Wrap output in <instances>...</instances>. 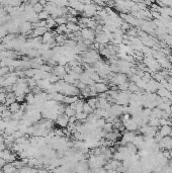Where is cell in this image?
Returning <instances> with one entry per match:
<instances>
[{
    "label": "cell",
    "instance_id": "cell-1",
    "mask_svg": "<svg viewBox=\"0 0 172 173\" xmlns=\"http://www.w3.org/2000/svg\"><path fill=\"white\" fill-rule=\"evenodd\" d=\"M83 16L85 17H93L97 14V5L94 3H88L84 4V9L82 11Z\"/></svg>",
    "mask_w": 172,
    "mask_h": 173
},
{
    "label": "cell",
    "instance_id": "cell-2",
    "mask_svg": "<svg viewBox=\"0 0 172 173\" xmlns=\"http://www.w3.org/2000/svg\"><path fill=\"white\" fill-rule=\"evenodd\" d=\"M80 35L83 40H90L94 42L95 40V31L89 27H83L80 29Z\"/></svg>",
    "mask_w": 172,
    "mask_h": 173
},
{
    "label": "cell",
    "instance_id": "cell-3",
    "mask_svg": "<svg viewBox=\"0 0 172 173\" xmlns=\"http://www.w3.org/2000/svg\"><path fill=\"white\" fill-rule=\"evenodd\" d=\"M33 23L29 20H25V21H22V22L19 25V31L22 33L23 35H29L33 31Z\"/></svg>",
    "mask_w": 172,
    "mask_h": 173
},
{
    "label": "cell",
    "instance_id": "cell-4",
    "mask_svg": "<svg viewBox=\"0 0 172 173\" xmlns=\"http://www.w3.org/2000/svg\"><path fill=\"white\" fill-rule=\"evenodd\" d=\"M56 122V124L58 125L60 128L64 129V128H67V126H68L69 124V116H67L65 113H62V114H60L57 118V120L55 121Z\"/></svg>",
    "mask_w": 172,
    "mask_h": 173
},
{
    "label": "cell",
    "instance_id": "cell-5",
    "mask_svg": "<svg viewBox=\"0 0 172 173\" xmlns=\"http://www.w3.org/2000/svg\"><path fill=\"white\" fill-rule=\"evenodd\" d=\"M53 73H54V74H56L60 79H63V77L67 74V71H66L65 66L58 64L56 67H55V68H53Z\"/></svg>",
    "mask_w": 172,
    "mask_h": 173
},
{
    "label": "cell",
    "instance_id": "cell-6",
    "mask_svg": "<svg viewBox=\"0 0 172 173\" xmlns=\"http://www.w3.org/2000/svg\"><path fill=\"white\" fill-rule=\"evenodd\" d=\"M109 40H110L109 35H107L106 33H104L103 31H102V33H97V35H95V40H94V41L101 44V45H104V44L108 43Z\"/></svg>",
    "mask_w": 172,
    "mask_h": 173
},
{
    "label": "cell",
    "instance_id": "cell-7",
    "mask_svg": "<svg viewBox=\"0 0 172 173\" xmlns=\"http://www.w3.org/2000/svg\"><path fill=\"white\" fill-rule=\"evenodd\" d=\"M159 133L162 137H165V136L172 137V126H169V125L161 126V129L159 130Z\"/></svg>",
    "mask_w": 172,
    "mask_h": 173
},
{
    "label": "cell",
    "instance_id": "cell-8",
    "mask_svg": "<svg viewBox=\"0 0 172 173\" xmlns=\"http://www.w3.org/2000/svg\"><path fill=\"white\" fill-rule=\"evenodd\" d=\"M67 29L68 33H77L81 29V27H79L78 22H73V21H68L67 22Z\"/></svg>",
    "mask_w": 172,
    "mask_h": 173
},
{
    "label": "cell",
    "instance_id": "cell-9",
    "mask_svg": "<svg viewBox=\"0 0 172 173\" xmlns=\"http://www.w3.org/2000/svg\"><path fill=\"white\" fill-rule=\"evenodd\" d=\"M94 87H95L97 93H102V92H106L108 90V85L104 82H96L94 84Z\"/></svg>",
    "mask_w": 172,
    "mask_h": 173
},
{
    "label": "cell",
    "instance_id": "cell-10",
    "mask_svg": "<svg viewBox=\"0 0 172 173\" xmlns=\"http://www.w3.org/2000/svg\"><path fill=\"white\" fill-rule=\"evenodd\" d=\"M78 99H79V96H77V95H74V96H68V95H65L63 103L66 104V105H69V104H71V103L77 101Z\"/></svg>",
    "mask_w": 172,
    "mask_h": 173
},
{
    "label": "cell",
    "instance_id": "cell-11",
    "mask_svg": "<svg viewBox=\"0 0 172 173\" xmlns=\"http://www.w3.org/2000/svg\"><path fill=\"white\" fill-rule=\"evenodd\" d=\"M67 40H68V35H64V33H58V35L55 37V41H56V43L59 44V45L64 44Z\"/></svg>",
    "mask_w": 172,
    "mask_h": 173
},
{
    "label": "cell",
    "instance_id": "cell-12",
    "mask_svg": "<svg viewBox=\"0 0 172 173\" xmlns=\"http://www.w3.org/2000/svg\"><path fill=\"white\" fill-rule=\"evenodd\" d=\"M35 93L29 92L25 94V102H27V104H35Z\"/></svg>",
    "mask_w": 172,
    "mask_h": 173
},
{
    "label": "cell",
    "instance_id": "cell-13",
    "mask_svg": "<svg viewBox=\"0 0 172 173\" xmlns=\"http://www.w3.org/2000/svg\"><path fill=\"white\" fill-rule=\"evenodd\" d=\"M75 116H76V119H77L78 122L84 123V122H86V119H87V116H88V113L84 112V111H81V112H77L76 114H75Z\"/></svg>",
    "mask_w": 172,
    "mask_h": 173
},
{
    "label": "cell",
    "instance_id": "cell-14",
    "mask_svg": "<svg viewBox=\"0 0 172 173\" xmlns=\"http://www.w3.org/2000/svg\"><path fill=\"white\" fill-rule=\"evenodd\" d=\"M37 16H39V20H46V19H48L49 17L51 16V14L49 13V11H47L46 9H44L43 11L37 13Z\"/></svg>",
    "mask_w": 172,
    "mask_h": 173
},
{
    "label": "cell",
    "instance_id": "cell-15",
    "mask_svg": "<svg viewBox=\"0 0 172 173\" xmlns=\"http://www.w3.org/2000/svg\"><path fill=\"white\" fill-rule=\"evenodd\" d=\"M88 104L92 107L93 109L97 108V105H98V98L96 97H88V100H87Z\"/></svg>",
    "mask_w": 172,
    "mask_h": 173
},
{
    "label": "cell",
    "instance_id": "cell-16",
    "mask_svg": "<svg viewBox=\"0 0 172 173\" xmlns=\"http://www.w3.org/2000/svg\"><path fill=\"white\" fill-rule=\"evenodd\" d=\"M46 21H47V27H48V29H53V27H56L57 22H56V19H55L54 17L50 16L48 19H46Z\"/></svg>",
    "mask_w": 172,
    "mask_h": 173
},
{
    "label": "cell",
    "instance_id": "cell-17",
    "mask_svg": "<svg viewBox=\"0 0 172 173\" xmlns=\"http://www.w3.org/2000/svg\"><path fill=\"white\" fill-rule=\"evenodd\" d=\"M64 113L67 115V116H69V118H70V116H73V115L76 114V111H75V109H73L70 105H66V106H65Z\"/></svg>",
    "mask_w": 172,
    "mask_h": 173
},
{
    "label": "cell",
    "instance_id": "cell-18",
    "mask_svg": "<svg viewBox=\"0 0 172 173\" xmlns=\"http://www.w3.org/2000/svg\"><path fill=\"white\" fill-rule=\"evenodd\" d=\"M55 31L56 33H68V29H67V25H58V27H56L55 29Z\"/></svg>",
    "mask_w": 172,
    "mask_h": 173
},
{
    "label": "cell",
    "instance_id": "cell-19",
    "mask_svg": "<svg viewBox=\"0 0 172 173\" xmlns=\"http://www.w3.org/2000/svg\"><path fill=\"white\" fill-rule=\"evenodd\" d=\"M8 108H9V110L13 113V112H15V111H17V110H19V109H20V103L17 102V101L15 100L14 102L11 103V104L9 105Z\"/></svg>",
    "mask_w": 172,
    "mask_h": 173
},
{
    "label": "cell",
    "instance_id": "cell-20",
    "mask_svg": "<svg viewBox=\"0 0 172 173\" xmlns=\"http://www.w3.org/2000/svg\"><path fill=\"white\" fill-rule=\"evenodd\" d=\"M102 130H103L104 132H106V133L112 132V131L114 130V125H112V123L106 122L105 124H104V126L102 127Z\"/></svg>",
    "mask_w": 172,
    "mask_h": 173
},
{
    "label": "cell",
    "instance_id": "cell-21",
    "mask_svg": "<svg viewBox=\"0 0 172 173\" xmlns=\"http://www.w3.org/2000/svg\"><path fill=\"white\" fill-rule=\"evenodd\" d=\"M23 2H24V0H8V5L12 7H18Z\"/></svg>",
    "mask_w": 172,
    "mask_h": 173
},
{
    "label": "cell",
    "instance_id": "cell-22",
    "mask_svg": "<svg viewBox=\"0 0 172 173\" xmlns=\"http://www.w3.org/2000/svg\"><path fill=\"white\" fill-rule=\"evenodd\" d=\"M56 22L57 25H67L68 22V17L63 15V16H59V17H56Z\"/></svg>",
    "mask_w": 172,
    "mask_h": 173
},
{
    "label": "cell",
    "instance_id": "cell-23",
    "mask_svg": "<svg viewBox=\"0 0 172 173\" xmlns=\"http://www.w3.org/2000/svg\"><path fill=\"white\" fill-rule=\"evenodd\" d=\"M83 111L86 113H92L94 111V109L92 108L91 106H90L89 104H88V102H84V104H83Z\"/></svg>",
    "mask_w": 172,
    "mask_h": 173
},
{
    "label": "cell",
    "instance_id": "cell-24",
    "mask_svg": "<svg viewBox=\"0 0 172 173\" xmlns=\"http://www.w3.org/2000/svg\"><path fill=\"white\" fill-rule=\"evenodd\" d=\"M33 11H35V12H37V13L43 11V10H44V8H45L44 5H41L39 2H37V3H35V5H33Z\"/></svg>",
    "mask_w": 172,
    "mask_h": 173
},
{
    "label": "cell",
    "instance_id": "cell-25",
    "mask_svg": "<svg viewBox=\"0 0 172 173\" xmlns=\"http://www.w3.org/2000/svg\"><path fill=\"white\" fill-rule=\"evenodd\" d=\"M67 14H68V16H77V15L79 14V12L76 10L75 8H73V7H68V12H67Z\"/></svg>",
    "mask_w": 172,
    "mask_h": 173
},
{
    "label": "cell",
    "instance_id": "cell-26",
    "mask_svg": "<svg viewBox=\"0 0 172 173\" xmlns=\"http://www.w3.org/2000/svg\"><path fill=\"white\" fill-rule=\"evenodd\" d=\"M118 89L120 91H126L128 90V82H124L122 84H118Z\"/></svg>",
    "mask_w": 172,
    "mask_h": 173
},
{
    "label": "cell",
    "instance_id": "cell-27",
    "mask_svg": "<svg viewBox=\"0 0 172 173\" xmlns=\"http://www.w3.org/2000/svg\"><path fill=\"white\" fill-rule=\"evenodd\" d=\"M15 100L19 103H22L25 101V94H20V95H16L15 96Z\"/></svg>",
    "mask_w": 172,
    "mask_h": 173
},
{
    "label": "cell",
    "instance_id": "cell-28",
    "mask_svg": "<svg viewBox=\"0 0 172 173\" xmlns=\"http://www.w3.org/2000/svg\"><path fill=\"white\" fill-rule=\"evenodd\" d=\"M71 70L75 71V72H76V73H79V74L83 73V68L80 66V65H77V66H75V67H72V68H71Z\"/></svg>",
    "mask_w": 172,
    "mask_h": 173
},
{
    "label": "cell",
    "instance_id": "cell-29",
    "mask_svg": "<svg viewBox=\"0 0 172 173\" xmlns=\"http://www.w3.org/2000/svg\"><path fill=\"white\" fill-rule=\"evenodd\" d=\"M6 99V92H0V103H4Z\"/></svg>",
    "mask_w": 172,
    "mask_h": 173
},
{
    "label": "cell",
    "instance_id": "cell-30",
    "mask_svg": "<svg viewBox=\"0 0 172 173\" xmlns=\"http://www.w3.org/2000/svg\"><path fill=\"white\" fill-rule=\"evenodd\" d=\"M39 2L41 3V5H44V6H45V5H46L47 3H48V1H47V0H39Z\"/></svg>",
    "mask_w": 172,
    "mask_h": 173
},
{
    "label": "cell",
    "instance_id": "cell-31",
    "mask_svg": "<svg viewBox=\"0 0 172 173\" xmlns=\"http://www.w3.org/2000/svg\"><path fill=\"white\" fill-rule=\"evenodd\" d=\"M169 62H170V63H171V64H172V55H171V56H170V57H169Z\"/></svg>",
    "mask_w": 172,
    "mask_h": 173
},
{
    "label": "cell",
    "instance_id": "cell-32",
    "mask_svg": "<svg viewBox=\"0 0 172 173\" xmlns=\"http://www.w3.org/2000/svg\"><path fill=\"white\" fill-rule=\"evenodd\" d=\"M1 40H2V37H1V35H0V41H1Z\"/></svg>",
    "mask_w": 172,
    "mask_h": 173
},
{
    "label": "cell",
    "instance_id": "cell-33",
    "mask_svg": "<svg viewBox=\"0 0 172 173\" xmlns=\"http://www.w3.org/2000/svg\"><path fill=\"white\" fill-rule=\"evenodd\" d=\"M134 1H136V2H137V1H139V0H134Z\"/></svg>",
    "mask_w": 172,
    "mask_h": 173
},
{
    "label": "cell",
    "instance_id": "cell-34",
    "mask_svg": "<svg viewBox=\"0 0 172 173\" xmlns=\"http://www.w3.org/2000/svg\"><path fill=\"white\" fill-rule=\"evenodd\" d=\"M90 1H95V0H90Z\"/></svg>",
    "mask_w": 172,
    "mask_h": 173
}]
</instances>
